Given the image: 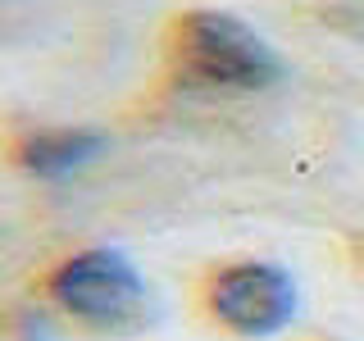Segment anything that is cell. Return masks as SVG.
Masks as SVG:
<instances>
[{"mask_svg":"<svg viewBox=\"0 0 364 341\" xmlns=\"http://www.w3.org/2000/svg\"><path fill=\"white\" fill-rule=\"evenodd\" d=\"M164 64L178 87L219 91V96L264 91L282 77L278 50L250 23L223 9H187L168 23Z\"/></svg>","mask_w":364,"mask_h":341,"instance_id":"1","label":"cell"},{"mask_svg":"<svg viewBox=\"0 0 364 341\" xmlns=\"http://www.w3.org/2000/svg\"><path fill=\"white\" fill-rule=\"evenodd\" d=\"M46 296L64 318L96 337H136L155 318V296L146 278L114 246H87L60 259L46 278Z\"/></svg>","mask_w":364,"mask_h":341,"instance_id":"2","label":"cell"},{"mask_svg":"<svg viewBox=\"0 0 364 341\" xmlns=\"http://www.w3.org/2000/svg\"><path fill=\"white\" fill-rule=\"evenodd\" d=\"M296 301L301 291L291 273L273 259H232L205 278V314L246 341L278 337L296 318Z\"/></svg>","mask_w":364,"mask_h":341,"instance_id":"3","label":"cell"},{"mask_svg":"<svg viewBox=\"0 0 364 341\" xmlns=\"http://www.w3.org/2000/svg\"><path fill=\"white\" fill-rule=\"evenodd\" d=\"M105 151V136L91 128H28L9 141V159L32 178H68Z\"/></svg>","mask_w":364,"mask_h":341,"instance_id":"4","label":"cell"}]
</instances>
